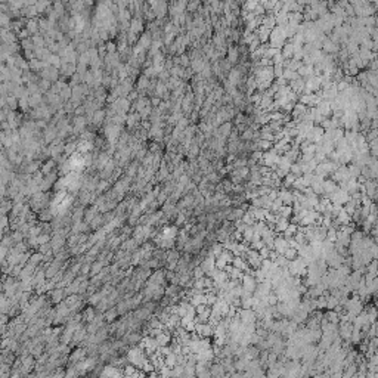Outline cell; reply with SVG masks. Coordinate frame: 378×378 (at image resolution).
I'll return each mask as SVG.
<instances>
[{"instance_id":"cell-1","label":"cell","mask_w":378,"mask_h":378,"mask_svg":"<svg viewBox=\"0 0 378 378\" xmlns=\"http://www.w3.org/2000/svg\"><path fill=\"white\" fill-rule=\"evenodd\" d=\"M287 260H293L294 257H297V248H294V247H288L285 251H284V254H282Z\"/></svg>"},{"instance_id":"cell-2","label":"cell","mask_w":378,"mask_h":378,"mask_svg":"<svg viewBox=\"0 0 378 378\" xmlns=\"http://www.w3.org/2000/svg\"><path fill=\"white\" fill-rule=\"evenodd\" d=\"M201 276H204V270L201 269V266H197V267L194 269V279L201 278Z\"/></svg>"}]
</instances>
